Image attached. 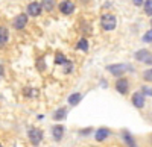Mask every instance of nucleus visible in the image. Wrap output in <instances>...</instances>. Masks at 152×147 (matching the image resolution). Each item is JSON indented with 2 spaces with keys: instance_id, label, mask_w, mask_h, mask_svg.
Listing matches in <instances>:
<instances>
[{
  "instance_id": "f257e3e1",
  "label": "nucleus",
  "mask_w": 152,
  "mask_h": 147,
  "mask_svg": "<svg viewBox=\"0 0 152 147\" xmlns=\"http://www.w3.org/2000/svg\"><path fill=\"white\" fill-rule=\"evenodd\" d=\"M100 24H102L104 30H114L116 29V24H117V20L113 14H104L102 18H100Z\"/></svg>"
},
{
  "instance_id": "f03ea898",
  "label": "nucleus",
  "mask_w": 152,
  "mask_h": 147,
  "mask_svg": "<svg viewBox=\"0 0 152 147\" xmlns=\"http://www.w3.org/2000/svg\"><path fill=\"white\" fill-rule=\"evenodd\" d=\"M107 70L111 73V75H114V76H122L125 71L132 70V67L126 65V64H111V65L107 67Z\"/></svg>"
},
{
  "instance_id": "7ed1b4c3",
  "label": "nucleus",
  "mask_w": 152,
  "mask_h": 147,
  "mask_svg": "<svg viewBox=\"0 0 152 147\" xmlns=\"http://www.w3.org/2000/svg\"><path fill=\"white\" fill-rule=\"evenodd\" d=\"M28 138L34 146H38L43 140V130L38 129V127H31L29 132H28Z\"/></svg>"
},
{
  "instance_id": "20e7f679",
  "label": "nucleus",
  "mask_w": 152,
  "mask_h": 147,
  "mask_svg": "<svg viewBox=\"0 0 152 147\" xmlns=\"http://www.w3.org/2000/svg\"><path fill=\"white\" fill-rule=\"evenodd\" d=\"M135 59L138 61V62H145V64H149V65H152V53L149 52V50H138V52H135Z\"/></svg>"
},
{
  "instance_id": "39448f33",
  "label": "nucleus",
  "mask_w": 152,
  "mask_h": 147,
  "mask_svg": "<svg viewBox=\"0 0 152 147\" xmlns=\"http://www.w3.org/2000/svg\"><path fill=\"white\" fill-rule=\"evenodd\" d=\"M26 24H28V15L26 14H18L17 17H14V20H12V26H14V29H17V30L24 29Z\"/></svg>"
},
{
  "instance_id": "423d86ee",
  "label": "nucleus",
  "mask_w": 152,
  "mask_h": 147,
  "mask_svg": "<svg viewBox=\"0 0 152 147\" xmlns=\"http://www.w3.org/2000/svg\"><path fill=\"white\" fill-rule=\"evenodd\" d=\"M59 11L64 15H70V14H73V11H75V3L72 2V0H64V2L59 3Z\"/></svg>"
},
{
  "instance_id": "0eeeda50",
  "label": "nucleus",
  "mask_w": 152,
  "mask_h": 147,
  "mask_svg": "<svg viewBox=\"0 0 152 147\" xmlns=\"http://www.w3.org/2000/svg\"><path fill=\"white\" fill-rule=\"evenodd\" d=\"M26 11H28V14L26 15H31V17H38L41 14V5L38 3V2H32V3H29L28 5V8H26Z\"/></svg>"
},
{
  "instance_id": "6e6552de",
  "label": "nucleus",
  "mask_w": 152,
  "mask_h": 147,
  "mask_svg": "<svg viewBox=\"0 0 152 147\" xmlns=\"http://www.w3.org/2000/svg\"><path fill=\"white\" fill-rule=\"evenodd\" d=\"M132 105H134L135 108H138V109L145 106V94H143L142 91L134 93V96H132Z\"/></svg>"
},
{
  "instance_id": "1a4fd4ad",
  "label": "nucleus",
  "mask_w": 152,
  "mask_h": 147,
  "mask_svg": "<svg viewBox=\"0 0 152 147\" xmlns=\"http://www.w3.org/2000/svg\"><path fill=\"white\" fill-rule=\"evenodd\" d=\"M128 88H129L128 79H125V77L117 79V82H116V90H117L120 94H126V93H128Z\"/></svg>"
},
{
  "instance_id": "9d476101",
  "label": "nucleus",
  "mask_w": 152,
  "mask_h": 147,
  "mask_svg": "<svg viewBox=\"0 0 152 147\" xmlns=\"http://www.w3.org/2000/svg\"><path fill=\"white\" fill-rule=\"evenodd\" d=\"M52 135L56 141H61L62 137H64V126H61V125H56L52 127Z\"/></svg>"
},
{
  "instance_id": "9b49d317",
  "label": "nucleus",
  "mask_w": 152,
  "mask_h": 147,
  "mask_svg": "<svg viewBox=\"0 0 152 147\" xmlns=\"http://www.w3.org/2000/svg\"><path fill=\"white\" fill-rule=\"evenodd\" d=\"M8 40H9V33H8V29H6L5 26H0V49L6 46Z\"/></svg>"
},
{
  "instance_id": "f8f14e48",
  "label": "nucleus",
  "mask_w": 152,
  "mask_h": 147,
  "mask_svg": "<svg viewBox=\"0 0 152 147\" xmlns=\"http://www.w3.org/2000/svg\"><path fill=\"white\" fill-rule=\"evenodd\" d=\"M108 135H110V130H108L107 127H100V129H97V130H96L94 138H96V141H104Z\"/></svg>"
},
{
  "instance_id": "ddd939ff",
  "label": "nucleus",
  "mask_w": 152,
  "mask_h": 147,
  "mask_svg": "<svg viewBox=\"0 0 152 147\" xmlns=\"http://www.w3.org/2000/svg\"><path fill=\"white\" fill-rule=\"evenodd\" d=\"M81 100H82V94H81V93H73V94H70V97H69V105H70V106H76Z\"/></svg>"
},
{
  "instance_id": "4468645a",
  "label": "nucleus",
  "mask_w": 152,
  "mask_h": 147,
  "mask_svg": "<svg viewBox=\"0 0 152 147\" xmlns=\"http://www.w3.org/2000/svg\"><path fill=\"white\" fill-rule=\"evenodd\" d=\"M40 5H41V9L50 12V11H53V8H55V0H43Z\"/></svg>"
},
{
  "instance_id": "2eb2a0df",
  "label": "nucleus",
  "mask_w": 152,
  "mask_h": 147,
  "mask_svg": "<svg viewBox=\"0 0 152 147\" xmlns=\"http://www.w3.org/2000/svg\"><path fill=\"white\" fill-rule=\"evenodd\" d=\"M66 117H67V109H66V108H59L58 111L53 114V120H56V121L64 120Z\"/></svg>"
},
{
  "instance_id": "dca6fc26",
  "label": "nucleus",
  "mask_w": 152,
  "mask_h": 147,
  "mask_svg": "<svg viewBox=\"0 0 152 147\" xmlns=\"http://www.w3.org/2000/svg\"><path fill=\"white\" fill-rule=\"evenodd\" d=\"M76 49H78V50H82V52H87L88 50V41L85 38H81L78 41V44H76Z\"/></svg>"
},
{
  "instance_id": "f3484780",
  "label": "nucleus",
  "mask_w": 152,
  "mask_h": 147,
  "mask_svg": "<svg viewBox=\"0 0 152 147\" xmlns=\"http://www.w3.org/2000/svg\"><path fill=\"white\" fill-rule=\"evenodd\" d=\"M23 94L26 96V97H37L38 96V91L35 90V88H29V87H26L23 90Z\"/></svg>"
},
{
  "instance_id": "a211bd4d",
  "label": "nucleus",
  "mask_w": 152,
  "mask_h": 147,
  "mask_svg": "<svg viewBox=\"0 0 152 147\" xmlns=\"http://www.w3.org/2000/svg\"><path fill=\"white\" fill-rule=\"evenodd\" d=\"M123 138H125V141H126V144H128V146H131V147H135V143H134L132 137L129 135V132L123 130Z\"/></svg>"
},
{
  "instance_id": "6ab92c4d",
  "label": "nucleus",
  "mask_w": 152,
  "mask_h": 147,
  "mask_svg": "<svg viewBox=\"0 0 152 147\" xmlns=\"http://www.w3.org/2000/svg\"><path fill=\"white\" fill-rule=\"evenodd\" d=\"M55 62H56L58 65H64V64L67 62V58L62 55V53H56V56H55Z\"/></svg>"
},
{
  "instance_id": "aec40b11",
  "label": "nucleus",
  "mask_w": 152,
  "mask_h": 147,
  "mask_svg": "<svg viewBox=\"0 0 152 147\" xmlns=\"http://www.w3.org/2000/svg\"><path fill=\"white\" fill-rule=\"evenodd\" d=\"M145 12H146V15L152 17V0H146L145 2Z\"/></svg>"
},
{
  "instance_id": "412c9836",
  "label": "nucleus",
  "mask_w": 152,
  "mask_h": 147,
  "mask_svg": "<svg viewBox=\"0 0 152 147\" xmlns=\"http://www.w3.org/2000/svg\"><path fill=\"white\" fill-rule=\"evenodd\" d=\"M143 79H145L146 82H152V68H149V70H146V71L143 73Z\"/></svg>"
},
{
  "instance_id": "4be33fe9",
  "label": "nucleus",
  "mask_w": 152,
  "mask_h": 147,
  "mask_svg": "<svg viewBox=\"0 0 152 147\" xmlns=\"http://www.w3.org/2000/svg\"><path fill=\"white\" fill-rule=\"evenodd\" d=\"M143 41H145V43H152V29L148 30V32L143 35Z\"/></svg>"
},
{
  "instance_id": "5701e85b",
  "label": "nucleus",
  "mask_w": 152,
  "mask_h": 147,
  "mask_svg": "<svg viewBox=\"0 0 152 147\" xmlns=\"http://www.w3.org/2000/svg\"><path fill=\"white\" fill-rule=\"evenodd\" d=\"M64 65H66V70H64V73H70V71H72V68H73L72 62H69V61H67V62H66Z\"/></svg>"
},
{
  "instance_id": "b1692460",
  "label": "nucleus",
  "mask_w": 152,
  "mask_h": 147,
  "mask_svg": "<svg viewBox=\"0 0 152 147\" xmlns=\"http://www.w3.org/2000/svg\"><path fill=\"white\" fill-rule=\"evenodd\" d=\"M3 75H5V67H3V65H0V79L3 77Z\"/></svg>"
},
{
  "instance_id": "393cba45",
  "label": "nucleus",
  "mask_w": 152,
  "mask_h": 147,
  "mask_svg": "<svg viewBox=\"0 0 152 147\" xmlns=\"http://www.w3.org/2000/svg\"><path fill=\"white\" fill-rule=\"evenodd\" d=\"M134 2V5L135 6H140V5H143V0H132Z\"/></svg>"
},
{
  "instance_id": "a878e982",
  "label": "nucleus",
  "mask_w": 152,
  "mask_h": 147,
  "mask_svg": "<svg viewBox=\"0 0 152 147\" xmlns=\"http://www.w3.org/2000/svg\"><path fill=\"white\" fill-rule=\"evenodd\" d=\"M82 2H88V0H82Z\"/></svg>"
},
{
  "instance_id": "bb28decb",
  "label": "nucleus",
  "mask_w": 152,
  "mask_h": 147,
  "mask_svg": "<svg viewBox=\"0 0 152 147\" xmlns=\"http://www.w3.org/2000/svg\"><path fill=\"white\" fill-rule=\"evenodd\" d=\"M0 147H3V146H2V143H0Z\"/></svg>"
},
{
  "instance_id": "cd10ccee",
  "label": "nucleus",
  "mask_w": 152,
  "mask_h": 147,
  "mask_svg": "<svg viewBox=\"0 0 152 147\" xmlns=\"http://www.w3.org/2000/svg\"><path fill=\"white\" fill-rule=\"evenodd\" d=\"M151 24H152V21H151Z\"/></svg>"
}]
</instances>
